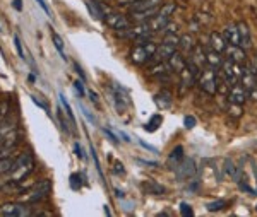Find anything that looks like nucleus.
Listing matches in <instances>:
<instances>
[{"mask_svg": "<svg viewBox=\"0 0 257 217\" xmlns=\"http://www.w3.org/2000/svg\"><path fill=\"white\" fill-rule=\"evenodd\" d=\"M34 170V159L30 152H24L16 159L14 166L9 171V183H19Z\"/></svg>", "mask_w": 257, "mask_h": 217, "instance_id": "f257e3e1", "label": "nucleus"}, {"mask_svg": "<svg viewBox=\"0 0 257 217\" xmlns=\"http://www.w3.org/2000/svg\"><path fill=\"white\" fill-rule=\"evenodd\" d=\"M176 10V5L175 2H168V3H163L162 7H160L158 14L152 15V17L150 19L148 22V26H150V29L152 31V33H160V31L164 29V26H166L168 22H170V17L172 14Z\"/></svg>", "mask_w": 257, "mask_h": 217, "instance_id": "f03ea898", "label": "nucleus"}, {"mask_svg": "<svg viewBox=\"0 0 257 217\" xmlns=\"http://www.w3.org/2000/svg\"><path fill=\"white\" fill-rule=\"evenodd\" d=\"M156 51H158V46L156 43H152L151 39L148 41H138V45L134 46L130 53V60L138 65H142V63H148L152 57H156Z\"/></svg>", "mask_w": 257, "mask_h": 217, "instance_id": "7ed1b4c3", "label": "nucleus"}, {"mask_svg": "<svg viewBox=\"0 0 257 217\" xmlns=\"http://www.w3.org/2000/svg\"><path fill=\"white\" fill-rule=\"evenodd\" d=\"M240 75H242V65H240V63H235L234 60L230 58L223 60V65L222 69H220V79H222L228 87H232L235 82H238Z\"/></svg>", "mask_w": 257, "mask_h": 217, "instance_id": "20e7f679", "label": "nucleus"}, {"mask_svg": "<svg viewBox=\"0 0 257 217\" xmlns=\"http://www.w3.org/2000/svg\"><path fill=\"white\" fill-rule=\"evenodd\" d=\"M199 87L202 89L206 94H216L218 92V74L214 69H202V74L199 77Z\"/></svg>", "mask_w": 257, "mask_h": 217, "instance_id": "39448f33", "label": "nucleus"}, {"mask_svg": "<svg viewBox=\"0 0 257 217\" xmlns=\"http://www.w3.org/2000/svg\"><path fill=\"white\" fill-rule=\"evenodd\" d=\"M103 21H105L112 29L117 31V33H122V31L130 27V21H128L126 15L112 9H105V19H103Z\"/></svg>", "mask_w": 257, "mask_h": 217, "instance_id": "423d86ee", "label": "nucleus"}, {"mask_svg": "<svg viewBox=\"0 0 257 217\" xmlns=\"http://www.w3.org/2000/svg\"><path fill=\"white\" fill-rule=\"evenodd\" d=\"M50 190H52V182H50V180H42V182H38L30 192H28L26 202L28 204L40 202V200H43L45 197H48Z\"/></svg>", "mask_w": 257, "mask_h": 217, "instance_id": "0eeeda50", "label": "nucleus"}, {"mask_svg": "<svg viewBox=\"0 0 257 217\" xmlns=\"http://www.w3.org/2000/svg\"><path fill=\"white\" fill-rule=\"evenodd\" d=\"M178 43H180V38L175 33L164 34V39H163L162 46H160L158 51H156V57H160L162 60H166L168 57H170V55H174L175 51H176V48H178Z\"/></svg>", "mask_w": 257, "mask_h": 217, "instance_id": "6e6552de", "label": "nucleus"}, {"mask_svg": "<svg viewBox=\"0 0 257 217\" xmlns=\"http://www.w3.org/2000/svg\"><path fill=\"white\" fill-rule=\"evenodd\" d=\"M31 209L26 204H6V206H0V216L6 217H28L31 216Z\"/></svg>", "mask_w": 257, "mask_h": 217, "instance_id": "1a4fd4ad", "label": "nucleus"}, {"mask_svg": "<svg viewBox=\"0 0 257 217\" xmlns=\"http://www.w3.org/2000/svg\"><path fill=\"white\" fill-rule=\"evenodd\" d=\"M174 171H175V175H176V178H178V180H190V178H194V175H196V163H194V159L184 158Z\"/></svg>", "mask_w": 257, "mask_h": 217, "instance_id": "9d476101", "label": "nucleus"}, {"mask_svg": "<svg viewBox=\"0 0 257 217\" xmlns=\"http://www.w3.org/2000/svg\"><path fill=\"white\" fill-rule=\"evenodd\" d=\"M199 70H200L199 67H196L192 62H187V65L184 67L182 72H180V82H182L184 89H188V87L196 82V77H198Z\"/></svg>", "mask_w": 257, "mask_h": 217, "instance_id": "9b49d317", "label": "nucleus"}, {"mask_svg": "<svg viewBox=\"0 0 257 217\" xmlns=\"http://www.w3.org/2000/svg\"><path fill=\"white\" fill-rule=\"evenodd\" d=\"M247 98H248L247 89L242 86V82H235L234 86L230 87V91H228V101L234 104H240V106H242Z\"/></svg>", "mask_w": 257, "mask_h": 217, "instance_id": "f8f14e48", "label": "nucleus"}, {"mask_svg": "<svg viewBox=\"0 0 257 217\" xmlns=\"http://www.w3.org/2000/svg\"><path fill=\"white\" fill-rule=\"evenodd\" d=\"M84 3H86L88 10H90L93 19H96V21H103L105 19V5L103 3H100L98 0H84Z\"/></svg>", "mask_w": 257, "mask_h": 217, "instance_id": "ddd939ff", "label": "nucleus"}, {"mask_svg": "<svg viewBox=\"0 0 257 217\" xmlns=\"http://www.w3.org/2000/svg\"><path fill=\"white\" fill-rule=\"evenodd\" d=\"M228 53V58L234 60L235 63H240V65H244V63L247 62V55H246V50H244L242 46H236V45H226V50H224Z\"/></svg>", "mask_w": 257, "mask_h": 217, "instance_id": "4468645a", "label": "nucleus"}, {"mask_svg": "<svg viewBox=\"0 0 257 217\" xmlns=\"http://www.w3.org/2000/svg\"><path fill=\"white\" fill-rule=\"evenodd\" d=\"M166 65H168V69H170V70L180 74V72L184 70V67L187 65V60L182 53H176V51H175L174 55H170V57L166 58Z\"/></svg>", "mask_w": 257, "mask_h": 217, "instance_id": "2eb2a0df", "label": "nucleus"}, {"mask_svg": "<svg viewBox=\"0 0 257 217\" xmlns=\"http://www.w3.org/2000/svg\"><path fill=\"white\" fill-rule=\"evenodd\" d=\"M163 0H136L130 5V12H139V10H150V9H156V7L163 5Z\"/></svg>", "mask_w": 257, "mask_h": 217, "instance_id": "dca6fc26", "label": "nucleus"}, {"mask_svg": "<svg viewBox=\"0 0 257 217\" xmlns=\"http://www.w3.org/2000/svg\"><path fill=\"white\" fill-rule=\"evenodd\" d=\"M188 62H192L196 67H199L200 70L204 69V65H208L206 51L202 50V46H200V45H196L194 46V50L190 51V58H188Z\"/></svg>", "mask_w": 257, "mask_h": 217, "instance_id": "f3484780", "label": "nucleus"}, {"mask_svg": "<svg viewBox=\"0 0 257 217\" xmlns=\"http://www.w3.org/2000/svg\"><path fill=\"white\" fill-rule=\"evenodd\" d=\"M223 38L226 39L228 45H236L240 46V33L236 24H228L223 29Z\"/></svg>", "mask_w": 257, "mask_h": 217, "instance_id": "a211bd4d", "label": "nucleus"}, {"mask_svg": "<svg viewBox=\"0 0 257 217\" xmlns=\"http://www.w3.org/2000/svg\"><path fill=\"white\" fill-rule=\"evenodd\" d=\"M236 26H238V33H240V46L244 48V50H248V48L252 46V38H250V29H248L247 22H236Z\"/></svg>", "mask_w": 257, "mask_h": 217, "instance_id": "6ab92c4d", "label": "nucleus"}, {"mask_svg": "<svg viewBox=\"0 0 257 217\" xmlns=\"http://www.w3.org/2000/svg\"><path fill=\"white\" fill-rule=\"evenodd\" d=\"M224 171H226V175L230 176V178L234 180L235 183L242 182V171L238 170V166H235V163L232 159L224 161Z\"/></svg>", "mask_w": 257, "mask_h": 217, "instance_id": "aec40b11", "label": "nucleus"}, {"mask_svg": "<svg viewBox=\"0 0 257 217\" xmlns=\"http://www.w3.org/2000/svg\"><path fill=\"white\" fill-rule=\"evenodd\" d=\"M206 60H208V65H210L211 69H214V70L222 69L223 57H222V53H220V51H216V50L206 51Z\"/></svg>", "mask_w": 257, "mask_h": 217, "instance_id": "412c9836", "label": "nucleus"}, {"mask_svg": "<svg viewBox=\"0 0 257 217\" xmlns=\"http://www.w3.org/2000/svg\"><path fill=\"white\" fill-rule=\"evenodd\" d=\"M154 101L160 108H162V110H164V108H170L172 101H174V94H172L168 89H163L162 92H158V94L154 96Z\"/></svg>", "mask_w": 257, "mask_h": 217, "instance_id": "4be33fe9", "label": "nucleus"}, {"mask_svg": "<svg viewBox=\"0 0 257 217\" xmlns=\"http://www.w3.org/2000/svg\"><path fill=\"white\" fill-rule=\"evenodd\" d=\"M182 159H184V147L182 146H176L174 151H172V154L168 156V161H166L168 168H170V170H175Z\"/></svg>", "mask_w": 257, "mask_h": 217, "instance_id": "5701e85b", "label": "nucleus"}, {"mask_svg": "<svg viewBox=\"0 0 257 217\" xmlns=\"http://www.w3.org/2000/svg\"><path fill=\"white\" fill-rule=\"evenodd\" d=\"M210 41H211V48L216 51H220V53H223L224 50H226V39L223 38V34L220 33H211L210 36Z\"/></svg>", "mask_w": 257, "mask_h": 217, "instance_id": "b1692460", "label": "nucleus"}, {"mask_svg": "<svg viewBox=\"0 0 257 217\" xmlns=\"http://www.w3.org/2000/svg\"><path fill=\"white\" fill-rule=\"evenodd\" d=\"M194 46H196V39L192 34H184L182 38H180L178 48L184 51V53H190V51L194 50Z\"/></svg>", "mask_w": 257, "mask_h": 217, "instance_id": "393cba45", "label": "nucleus"}, {"mask_svg": "<svg viewBox=\"0 0 257 217\" xmlns=\"http://www.w3.org/2000/svg\"><path fill=\"white\" fill-rule=\"evenodd\" d=\"M142 188H144V192H146V194H152V195H162V194H164V187H162V185H158V183H154V182L144 183Z\"/></svg>", "mask_w": 257, "mask_h": 217, "instance_id": "a878e982", "label": "nucleus"}, {"mask_svg": "<svg viewBox=\"0 0 257 217\" xmlns=\"http://www.w3.org/2000/svg\"><path fill=\"white\" fill-rule=\"evenodd\" d=\"M162 122H163V118H162V115H154V116H151V120L150 122L144 125V130L146 132H156L160 128V125H162Z\"/></svg>", "mask_w": 257, "mask_h": 217, "instance_id": "bb28decb", "label": "nucleus"}, {"mask_svg": "<svg viewBox=\"0 0 257 217\" xmlns=\"http://www.w3.org/2000/svg\"><path fill=\"white\" fill-rule=\"evenodd\" d=\"M14 163H16V159H12V158H0V176L7 175V173L12 170Z\"/></svg>", "mask_w": 257, "mask_h": 217, "instance_id": "cd10ccee", "label": "nucleus"}, {"mask_svg": "<svg viewBox=\"0 0 257 217\" xmlns=\"http://www.w3.org/2000/svg\"><path fill=\"white\" fill-rule=\"evenodd\" d=\"M52 39H54V45H55V48L58 50L60 57H62L64 60H67L66 50H64V41H62V38H60V36H58L57 33H52Z\"/></svg>", "mask_w": 257, "mask_h": 217, "instance_id": "c85d7f7f", "label": "nucleus"}, {"mask_svg": "<svg viewBox=\"0 0 257 217\" xmlns=\"http://www.w3.org/2000/svg\"><path fill=\"white\" fill-rule=\"evenodd\" d=\"M60 103H62V106L66 108V113H67V116H69L70 123L76 127V118H74V113H72V108H70L69 101H67V99H66V96H64V94H60Z\"/></svg>", "mask_w": 257, "mask_h": 217, "instance_id": "c756f323", "label": "nucleus"}, {"mask_svg": "<svg viewBox=\"0 0 257 217\" xmlns=\"http://www.w3.org/2000/svg\"><path fill=\"white\" fill-rule=\"evenodd\" d=\"M208 211L210 212H220L226 207V200H214V202H210L208 204Z\"/></svg>", "mask_w": 257, "mask_h": 217, "instance_id": "7c9ffc66", "label": "nucleus"}, {"mask_svg": "<svg viewBox=\"0 0 257 217\" xmlns=\"http://www.w3.org/2000/svg\"><path fill=\"white\" fill-rule=\"evenodd\" d=\"M81 175H78V173H74V175H70V188L72 190H79L81 188Z\"/></svg>", "mask_w": 257, "mask_h": 217, "instance_id": "2f4dec72", "label": "nucleus"}, {"mask_svg": "<svg viewBox=\"0 0 257 217\" xmlns=\"http://www.w3.org/2000/svg\"><path fill=\"white\" fill-rule=\"evenodd\" d=\"M180 214H182L184 217H192L194 216V211H192V207L188 206L187 202H182L180 204Z\"/></svg>", "mask_w": 257, "mask_h": 217, "instance_id": "473e14b6", "label": "nucleus"}, {"mask_svg": "<svg viewBox=\"0 0 257 217\" xmlns=\"http://www.w3.org/2000/svg\"><path fill=\"white\" fill-rule=\"evenodd\" d=\"M196 123H198V120H196V116H192V115H187L186 118H184V125H186V128H194L196 127Z\"/></svg>", "mask_w": 257, "mask_h": 217, "instance_id": "72a5a7b5", "label": "nucleus"}, {"mask_svg": "<svg viewBox=\"0 0 257 217\" xmlns=\"http://www.w3.org/2000/svg\"><path fill=\"white\" fill-rule=\"evenodd\" d=\"M168 69V65L166 63H158V65H154L152 67V70H151V74L152 75H160V74H164Z\"/></svg>", "mask_w": 257, "mask_h": 217, "instance_id": "f704fd0d", "label": "nucleus"}, {"mask_svg": "<svg viewBox=\"0 0 257 217\" xmlns=\"http://www.w3.org/2000/svg\"><path fill=\"white\" fill-rule=\"evenodd\" d=\"M58 120H60V123H62V130L66 132V134H72V128L69 127V123L66 122V118H64V115L60 110H58Z\"/></svg>", "mask_w": 257, "mask_h": 217, "instance_id": "c9c22d12", "label": "nucleus"}, {"mask_svg": "<svg viewBox=\"0 0 257 217\" xmlns=\"http://www.w3.org/2000/svg\"><path fill=\"white\" fill-rule=\"evenodd\" d=\"M14 45H16V50H18L19 57H21V58H26V55H24V50H22V45H21V39H19V36H14Z\"/></svg>", "mask_w": 257, "mask_h": 217, "instance_id": "e433bc0d", "label": "nucleus"}, {"mask_svg": "<svg viewBox=\"0 0 257 217\" xmlns=\"http://www.w3.org/2000/svg\"><path fill=\"white\" fill-rule=\"evenodd\" d=\"M79 108H81L82 115H84V116H86V118H88V120H90V122H91V123H96V118H94V116H93V115H91V113H90V110H88V108H86V106H84V104H82V103H79Z\"/></svg>", "mask_w": 257, "mask_h": 217, "instance_id": "4c0bfd02", "label": "nucleus"}, {"mask_svg": "<svg viewBox=\"0 0 257 217\" xmlns=\"http://www.w3.org/2000/svg\"><path fill=\"white\" fill-rule=\"evenodd\" d=\"M228 111H230L234 116H240L242 115V108H240V104H234L230 103V108H228Z\"/></svg>", "mask_w": 257, "mask_h": 217, "instance_id": "58836bf2", "label": "nucleus"}, {"mask_svg": "<svg viewBox=\"0 0 257 217\" xmlns=\"http://www.w3.org/2000/svg\"><path fill=\"white\" fill-rule=\"evenodd\" d=\"M31 101H33V103L36 104V106H40V108H42V110H45L46 113H48V106H46V103H43L42 99L38 98V96H31Z\"/></svg>", "mask_w": 257, "mask_h": 217, "instance_id": "ea45409f", "label": "nucleus"}, {"mask_svg": "<svg viewBox=\"0 0 257 217\" xmlns=\"http://www.w3.org/2000/svg\"><path fill=\"white\" fill-rule=\"evenodd\" d=\"M74 87H76V91L79 92V96H81V98H82L84 94H86V91H84V86H82V80H76Z\"/></svg>", "mask_w": 257, "mask_h": 217, "instance_id": "a19ab883", "label": "nucleus"}, {"mask_svg": "<svg viewBox=\"0 0 257 217\" xmlns=\"http://www.w3.org/2000/svg\"><path fill=\"white\" fill-rule=\"evenodd\" d=\"M238 187H240V190H246V192H248V194H252V195H254V194H256V192H254V190H252V188H250V187H248V185H246V183H242V182H240V183H238Z\"/></svg>", "mask_w": 257, "mask_h": 217, "instance_id": "79ce46f5", "label": "nucleus"}, {"mask_svg": "<svg viewBox=\"0 0 257 217\" xmlns=\"http://www.w3.org/2000/svg\"><path fill=\"white\" fill-rule=\"evenodd\" d=\"M36 2H38V5L42 7V9L46 12V14H50V9H48V5H46V2H45V0H36Z\"/></svg>", "mask_w": 257, "mask_h": 217, "instance_id": "37998d69", "label": "nucleus"}, {"mask_svg": "<svg viewBox=\"0 0 257 217\" xmlns=\"http://www.w3.org/2000/svg\"><path fill=\"white\" fill-rule=\"evenodd\" d=\"M105 134L108 135V137H110V139H112V142H115V144H117V142H118V139H117V137H115V134H114V132H112V130H108V128H105Z\"/></svg>", "mask_w": 257, "mask_h": 217, "instance_id": "c03bdc74", "label": "nucleus"}, {"mask_svg": "<svg viewBox=\"0 0 257 217\" xmlns=\"http://www.w3.org/2000/svg\"><path fill=\"white\" fill-rule=\"evenodd\" d=\"M74 149H76V156H78V158H81V159H84V154H82V149H81V146H79V144H76Z\"/></svg>", "mask_w": 257, "mask_h": 217, "instance_id": "a18cd8bd", "label": "nucleus"}, {"mask_svg": "<svg viewBox=\"0 0 257 217\" xmlns=\"http://www.w3.org/2000/svg\"><path fill=\"white\" fill-rule=\"evenodd\" d=\"M140 146H142L144 149H148V151H151V152H156V149H154V147L150 146V144H146V142H142V140H140Z\"/></svg>", "mask_w": 257, "mask_h": 217, "instance_id": "49530a36", "label": "nucleus"}, {"mask_svg": "<svg viewBox=\"0 0 257 217\" xmlns=\"http://www.w3.org/2000/svg\"><path fill=\"white\" fill-rule=\"evenodd\" d=\"M90 99H91V101H93V103H96V104H98V96H96V92L90 91Z\"/></svg>", "mask_w": 257, "mask_h": 217, "instance_id": "de8ad7c7", "label": "nucleus"}, {"mask_svg": "<svg viewBox=\"0 0 257 217\" xmlns=\"http://www.w3.org/2000/svg\"><path fill=\"white\" fill-rule=\"evenodd\" d=\"M74 65H76V72H78V74L81 75V79H84V72H82L81 67H79V63H74Z\"/></svg>", "mask_w": 257, "mask_h": 217, "instance_id": "09e8293b", "label": "nucleus"}, {"mask_svg": "<svg viewBox=\"0 0 257 217\" xmlns=\"http://www.w3.org/2000/svg\"><path fill=\"white\" fill-rule=\"evenodd\" d=\"M14 7H16V10H21V9H22L21 0H14Z\"/></svg>", "mask_w": 257, "mask_h": 217, "instance_id": "8fccbe9b", "label": "nucleus"}, {"mask_svg": "<svg viewBox=\"0 0 257 217\" xmlns=\"http://www.w3.org/2000/svg\"><path fill=\"white\" fill-rule=\"evenodd\" d=\"M118 135H120V137H122L124 140H126V142H130V139H128V135L126 134V132H118Z\"/></svg>", "mask_w": 257, "mask_h": 217, "instance_id": "3c124183", "label": "nucleus"}, {"mask_svg": "<svg viewBox=\"0 0 257 217\" xmlns=\"http://www.w3.org/2000/svg\"><path fill=\"white\" fill-rule=\"evenodd\" d=\"M115 166H117V168H115V171H117V173H124V164L122 163H117Z\"/></svg>", "mask_w": 257, "mask_h": 217, "instance_id": "603ef678", "label": "nucleus"}, {"mask_svg": "<svg viewBox=\"0 0 257 217\" xmlns=\"http://www.w3.org/2000/svg\"><path fill=\"white\" fill-rule=\"evenodd\" d=\"M139 163L140 164H148V166H156V163H152V161H142V159H139Z\"/></svg>", "mask_w": 257, "mask_h": 217, "instance_id": "864d4df0", "label": "nucleus"}, {"mask_svg": "<svg viewBox=\"0 0 257 217\" xmlns=\"http://www.w3.org/2000/svg\"><path fill=\"white\" fill-rule=\"evenodd\" d=\"M7 183H9V178H0V187H4Z\"/></svg>", "mask_w": 257, "mask_h": 217, "instance_id": "5fc2aeb1", "label": "nucleus"}, {"mask_svg": "<svg viewBox=\"0 0 257 217\" xmlns=\"http://www.w3.org/2000/svg\"><path fill=\"white\" fill-rule=\"evenodd\" d=\"M115 194H117L118 199H122V197H124V194H122V192H120V190H115Z\"/></svg>", "mask_w": 257, "mask_h": 217, "instance_id": "6e6d98bb", "label": "nucleus"}, {"mask_svg": "<svg viewBox=\"0 0 257 217\" xmlns=\"http://www.w3.org/2000/svg\"><path fill=\"white\" fill-rule=\"evenodd\" d=\"M256 211H257V206H256Z\"/></svg>", "mask_w": 257, "mask_h": 217, "instance_id": "4d7b16f0", "label": "nucleus"}]
</instances>
